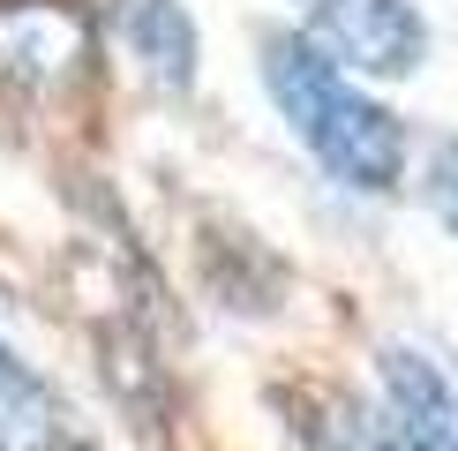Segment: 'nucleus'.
<instances>
[{"instance_id": "nucleus-1", "label": "nucleus", "mask_w": 458, "mask_h": 451, "mask_svg": "<svg viewBox=\"0 0 458 451\" xmlns=\"http://www.w3.org/2000/svg\"><path fill=\"white\" fill-rule=\"evenodd\" d=\"M263 90L285 113V128L301 136V150L338 188H360V196H391L398 188V174H406V128H398V113L384 98H369L346 68H331L301 30L263 38Z\"/></svg>"}, {"instance_id": "nucleus-2", "label": "nucleus", "mask_w": 458, "mask_h": 451, "mask_svg": "<svg viewBox=\"0 0 458 451\" xmlns=\"http://www.w3.org/2000/svg\"><path fill=\"white\" fill-rule=\"evenodd\" d=\"M98 30L83 0H0V90L53 106L90 83Z\"/></svg>"}, {"instance_id": "nucleus-3", "label": "nucleus", "mask_w": 458, "mask_h": 451, "mask_svg": "<svg viewBox=\"0 0 458 451\" xmlns=\"http://www.w3.org/2000/svg\"><path fill=\"white\" fill-rule=\"evenodd\" d=\"M309 46L346 75H413L428 23L413 0H309Z\"/></svg>"}, {"instance_id": "nucleus-4", "label": "nucleus", "mask_w": 458, "mask_h": 451, "mask_svg": "<svg viewBox=\"0 0 458 451\" xmlns=\"http://www.w3.org/2000/svg\"><path fill=\"white\" fill-rule=\"evenodd\" d=\"M376 384H384V413L413 451H458V384L428 353L384 346L376 353Z\"/></svg>"}, {"instance_id": "nucleus-5", "label": "nucleus", "mask_w": 458, "mask_h": 451, "mask_svg": "<svg viewBox=\"0 0 458 451\" xmlns=\"http://www.w3.org/2000/svg\"><path fill=\"white\" fill-rule=\"evenodd\" d=\"M106 30L128 46L158 90H188L196 83V23L181 0H106Z\"/></svg>"}, {"instance_id": "nucleus-6", "label": "nucleus", "mask_w": 458, "mask_h": 451, "mask_svg": "<svg viewBox=\"0 0 458 451\" xmlns=\"http://www.w3.org/2000/svg\"><path fill=\"white\" fill-rule=\"evenodd\" d=\"M61 444H68V413L53 399V384L0 338V451H61Z\"/></svg>"}, {"instance_id": "nucleus-7", "label": "nucleus", "mask_w": 458, "mask_h": 451, "mask_svg": "<svg viewBox=\"0 0 458 451\" xmlns=\"http://www.w3.org/2000/svg\"><path fill=\"white\" fill-rule=\"evenodd\" d=\"M301 437H309L316 451H413L391 429V413L369 406V399H323L316 421H301Z\"/></svg>"}, {"instance_id": "nucleus-8", "label": "nucleus", "mask_w": 458, "mask_h": 451, "mask_svg": "<svg viewBox=\"0 0 458 451\" xmlns=\"http://www.w3.org/2000/svg\"><path fill=\"white\" fill-rule=\"evenodd\" d=\"M428 196H436V211H444V226L458 234V136L436 150V166H428Z\"/></svg>"}]
</instances>
